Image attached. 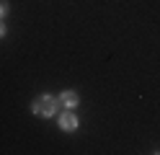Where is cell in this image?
<instances>
[{"mask_svg": "<svg viewBox=\"0 0 160 155\" xmlns=\"http://www.w3.org/2000/svg\"><path fill=\"white\" fill-rule=\"evenodd\" d=\"M59 109V101L57 96H39L31 101V111L36 114V116H42V119H49V116H54Z\"/></svg>", "mask_w": 160, "mask_h": 155, "instance_id": "cell-1", "label": "cell"}, {"mask_svg": "<svg viewBox=\"0 0 160 155\" xmlns=\"http://www.w3.org/2000/svg\"><path fill=\"white\" fill-rule=\"evenodd\" d=\"M59 109H65V111H72V109H78V103H80V96L75 90H65V93H59Z\"/></svg>", "mask_w": 160, "mask_h": 155, "instance_id": "cell-2", "label": "cell"}, {"mask_svg": "<svg viewBox=\"0 0 160 155\" xmlns=\"http://www.w3.org/2000/svg\"><path fill=\"white\" fill-rule=\"evenodd\" d=\"M78 116H75V111H62L59 114V129L62 132H75L78 129Z\"/></svg>", "mask_w": 160, "mask_h": 155, "instance_id": "cell-3", "label": "cell"}, {"mask_svg": "<svg viewBox=\"0 0 160 155\" xmlns=\"http://www.w3.org/2000/svg\"><path fill=\"white\" fill-rule=\"evenodd\" d=\"M8 10H11V3H8V0H0V18L8 16Z\"/></svg>", "mask_w": 160, "mask_h": 155, "instance_id": "cell-4", "label": "cell"}, {"mask_svg": "<svg viewBox=\"0 0 160 155\" xmlns=\"http://www.w3.org/2000/svg\"><path fill=\"white\" fill-rule=\"evenodd\" d=\"M3 36H5V23L0 21V39H3Z\"/></svg>", "mask_w": 160, "mask_h": 155, "instance_id": "cell-5", "label": "cell"}]
</instances>
